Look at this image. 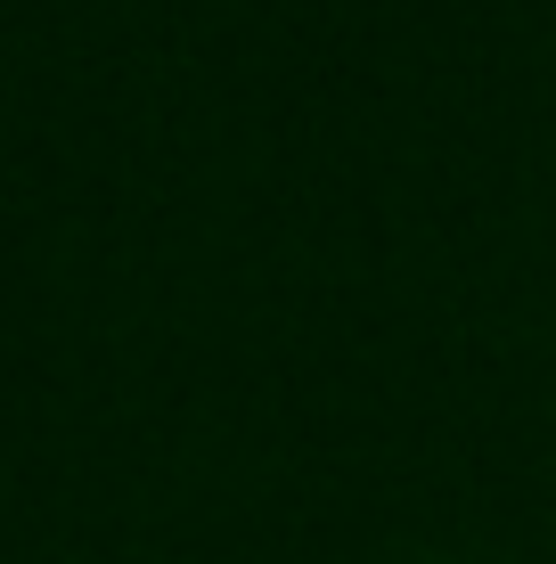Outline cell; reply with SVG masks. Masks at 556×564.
I'll use <instances>...</instances> for the list:
<instances>
[]
</instances>
